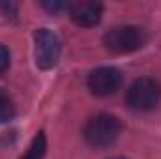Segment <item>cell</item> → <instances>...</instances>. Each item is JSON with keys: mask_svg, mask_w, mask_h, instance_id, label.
Returning a JSON list of instances; mask_svg holds the SVG:
<instances>
[{"mask_svg": "<svg viewBox=\"0 0 161 159\" xmlns=\"http://www.w3.org/2000/svg\"><path fill=\"white\" fill-rule=\"evenodd\" d=\"M122 123L116 116L111 114H97L88 120L84 125V140L94 148H107L116 142L120 137Z\"/></svg>", "mask_w": 161, "mask_h": 159, "instance_id": "1", "label": "cell"}, {"mask_svg": "<svg viewBox=\"0 0 161 159\" xmlns=\"http://www.w3.org/2000/svg\"><path fill=\"white\" fill-rule=\"evenodd\" d=\"M146 43V32L139 26H114L103 36V45L114 54H127L139 51Z\"/></svg>", "mask_w": 161, "mask_h": 159, "instance_id": "2", "label": "cell"}, {"mask_svg": "<svg viewBox=\"0 0 161 159\" xmlns=\"http://www.w3.org/2000/svg\"><path fill=\"white\" fill-rule=\"evenodd\" d=\"M161 99V86L156 79L142 77L137 79L127 90V105L133 111L146 112L152 111Z\"/></svg>", "mask_w": 161, "mask_h": 159, "instance_id": "3", "label": "cell"}, {"mask_svg": "<svg viewBox=\"0 0 161 159\" xmlns=\"http://www.w3.org/2000/svg\"><path fill=\"white\" fill-rule=\"evenodd\" d=\"M34 56L40 69H51L56 66L60 58V40L58 36L49 30L40 28L34 34Z\"/></svg>", "mask_w": 161, "mask_h": 159, "instance_id": "4", "label": "cell"}, {"mask_svg": "<svg viewBox=\"0 0 161 159\" xmlns=\"http://www.w3.org/2000/svg\"><path fill=\"white\" fill-rule=\"evenodd\" d=\"M122 75L114 68H97L88 75V88L94 96L105 97L120 88Z\"/></svg>", "mask_w": 161, "mask_h": 159, "instance_id": "5", "label": "cell"}, {"mask_svg": "<svg viewBox=\"0 0 161 159\" xmlns=\"http://www.w3.org/2000/svg\"><path fill=\"white\" fill-rule=\"evenodd\" d=\"M103 6L97 2H77L69 6V17L79 26H96L101 19Z\"/></svg>", "mask_w": 161, "mask_h": 159, "instance_id": "6", "label": "cell"}, {"mask_svg": "<svg viewBox=\"0 0 161 159\" xmlns=\"http://www.w3.org/2000/svg\"><path fill=\"white\" fill-rule=\"evenodd\" d=\"M45 150H47V139H45V133H38L34 137V140L30 142L26 154L21 159H43L45 157Z\"/></svg>", "mask_w": 161, "mask_h": 159, "instance_id": "7", "label": "cell"}, {"mask_svg": "<svg viewBox=\"0 0 161 159\" xmlns=\"http://www.w3.org/2000/svg\"><path fill=\"white\" fill-rule=\"evenodd\" d=\"M13 116H15V105H13L11 97L4 90H0V123L9 122Z\"/></svg>", "mask_w": 161, "mask_h": 159, "instance_id": "8", "label": "cell"}, {"mask_svg": "<svg viewBox=\"0 0 161 159\" xmlns=\"http://www.w3.org/2000/svg\"><path fill=\"white\" fill-rule=\"evenodd\" d=\"M43 8L47 11H51V13H56L60 9H69V4H64V2H45Z\"/></svg>", "mask_w": 161, "mask_h": 159, "instance_id": "9", "label": "cell"}, {"mask_svg": "<svg viewBox=\"0 0 161 159\" xmlns=\"http://www.w3.org/2000/svg\"><path fill=\"white\" fill-rule=\"evenodd\" d=\"M8 66H9V51L4 45H0V73L6 71Z\"/></svg>", "mask_w": 161, "mask_h": 159, "instance_id": "10", "label": "cell"}, {"mask_svg": "<svg viewBox=\"0 0 161 159\" xmlns=\"http://www.w3.org/2000/svg\"><path fill=\"white\" fill-rule=\"evenodd\" d=\"M114 159H120V157H114Z\"/></svg>", "mask_w": 161, "mask_h": 159, "instance_id": "11", "label": "cell"}]
</instances>
